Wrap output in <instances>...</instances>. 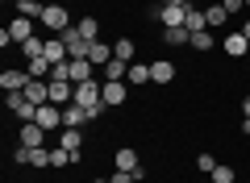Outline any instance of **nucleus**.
I'll return each instance as SVG.
<instances>
[{
	"label": "nucleus",
	"mask_w": 250,
	"mask_h": 183,
	"mask_svg": "<svg viewBox=\"0 0 250 183\" xmlns=\"http://www.w3.org/2000/svg\"><path fill=\"white\" fill-rule=\"evenodd\" d=\"M59 146H62V150H71V154H80L83 133H80V129H62V133H59Z\"/></svg>",
	"instance_id": "4be33fe9"
},
{
	"label": "nucleus",
	"mask_w": 250,
	"mask_h": 183,
	"mask_svg": "<svg viewBox=\"0 0 250 183\" xmlns=\"http://www.w3.org/2000/svg\"><path fill=\"white\" fill-rule=\"evenodd\" d=\"M88 59H92V62H96V67H108V62H113V59H117V54H113V50H108V42H92V50H88Z\"/></svg>",
	"instance_id": "aec40b11"
},
{
	"label": "nucleus",
	"mask_w": 250,
	"mask_h": 183,
	"mask_svg": "<svg viewBox=\"0 0 250 183\" xmlns=\"http://www.w3.org/2000/svg\"><path fill=\"white\" fill-rule=\"evenodd\" d=\"M46 129H42V125H38V121H29V125H21V138H17V146H29V150H34V146H46Z\"/></svg>",
	"instance_id": "f8f14e48"
},
{
	"label": "nucleus",
	"mask_w": 250,
	"mask_h": 183,
	"mask_svg": "<svg viewBox=\"0 0 250 183\" xmlns=\"http://www.w3.org/2000/svg\"><path fill=\"white\" fill-rule=\"evenodd\" d=\"M175 79V62L171 59H154L150 62V83H171Z\"/></svg>",
	"instance_id": "ddd939ff"
},
{
	"label": "nucleus",
	"mask_w": 250,
	"mask_h": 183,
	"mask_svg": "<svg viewBox=\"0 0 250 183\" xmlns=\"http://www.w3.org/2000/svg\"><path fill=\"white\" fill-rule=\"evenodd\" d=\"M242 121H250V96H242Z\"/></svg>",
	"instance_id": "473e14b6"
},
{
	"label": "nucleus",
	"mask_w": 250,
	"mask_h": 183,
	"mask_svg": "<svg viewBox=\"0 0 250 183\" xmlns=\"http://www.w3.org/2000/svg\"><path fill=\"white\" fill-rule=\"evenodd\" d=\"M59 38H62V46H67V54H71V59H88L92 42H88V38H83L80 29H75V25H67V29H62Z\"/></svg>",
	"instance_id": "20e7f679"
},
{
	"label": "nucleus",
	"mask_w": 250,
	"mask_h": 183,
	"mask_svg": "<svg viewBox=\"0 0 250 183\" xmlns=\"http://www.w3.org/2000/svg\"><path fill=\"white\" fill-rule=\"evenodd\" d=\"M104 71V79H125V71H129V62H121V59H113L108 67H100Z\"/></svg>",
	"instance_id": "cd10ccee"
},
{
	"label": "nucleus",
	"mask_w": 250,
	"mask_h": 183,
	"mask_svg": "<svg viewBox=\"0 0 250 183\" xmlns=\"http://www.w3.org/2000/svg\"><path fill=\"white\" fill-rule=\"evenodd\" d=\"M88 121H92V113L83 104H75V100L62 108V129H80V125H88Z\"/></svg>",
	"instance_id": "0eeeda50"
},
{
	"label": "nucleus",
	"mask_w": 250,
	"mask_h": 183,
	"mask_svg": "<svg viewBox=\"0 0 250 183\" xmlns=\"http://www.w3.org/2000/svg\"><path fill=\"white\" fill-rule=\"evenodd\" d=\"M108 183H138V179L129 171H113V179H108Z\"/></svg>",
	"instance_id": "7c9ffc66"
},
{
	"label": "nucleus",
	"mask_w": 250,
	"mask_h": 183,
	"mask_svg": "<svg viewBox=\"0 0 250 183\" xmlns=\"http://www.w3.org/2000/svg\"><path fill=\"white\" fill-rule=\"evenodd\" d=\"M113 166H117V171H129V175H134L138 166H142V158H138V150L121 146V150H117V154H113Z\"/></svg>",
	"instance_id": "9b49d317"
},
{
	"label": "nucleus",
	"mask_w": 250,
	"mask_h": 183,
	"mask_svg": "<svg viewBox=\"0 0 250 183\" xmlns=\"http://www.w3.org/2000/svg\"><path fill=\"white\" fill-rule=\"evenodd\" d=\"M38 125H42V129H59L62 125V108L59 104H42L38 108Z\"/></svg>",
	"instance_id": "2eb2a0df"
},
{
	"label": "nucleus",
	"mask_w": 250,
	"mask_h": 183,
	"mask_svg": "<svg viewBox=\"0 0 250 183\" xmlns=\"http://www.w3.org/2000/svg\"><path fill=\"white\" fill-rule=\"evenodd\" d=\"M242 38H246V42H250V21H242Z\"/></svg>",
	"instance_id": "72a5a7b5"
},
{
	"label": "nucleus",
	"mask_w": 250,
	"mask_h": 183,
	"mask_svg": "<svg viewBox=\"0 0 250 183\" xmlns=\"http://www.w3.org/2000/svg\"><path fill=\"white\" fill-rule=\"evenodd\" d=\"M25 83H29V71H21V67H9L0 75V87L4 92H25Z\"/></svg>",
	"instance_id": "1a4fd4ad"
},
{
	"label": "nucleus",
	"mask_w": 250,
	"mask_h": 183,
	"mask_svg": "<svg viewBox=\"0 0 250 183\" xmlns=\"http://www.w3.org/2000/svg\"><path fill=\"white\" fill-rule=\"evenodd\" d=\"M163 42L167 46H192V29L188 25H167L163 29Z\"/></svg>",
	"instance_id": "dca6fc26"
},
{
	"label": "nucleus",
	"mask_w": 250,
	"mask_h": 183,
	"mask_svg": "<svg viewBox=\"0 0 250 183\" xmlns=\"http://www.w3.org/2000/svg\"><path fill=\"white\" fill-rule=\"evenodd\" d=\"M125 83H134V87L150 83V62H129V71H125Z\"/></svg>",
	"instance_id": "a211bd4d"
},
{
	"label": "nucleus",
	"mask_w": 250,
	"mask_h": 183,
	"mask_svg": "<svg viewBox=\"0 0 250 183\" xmlns=\"http://www.w3.org/2000/svg\"><path fill=\"white\" fill-rule=\"evenodd\" d=\"M29 38H38V21H29V17H13L9 29H0V46H4V50L29 42Z\"/></svg>",
	"instance_id": "f03ea898"
},
{
	"label": "nucleus",
	"mask_w": 250,
	"mask_h": 183,
	"mask_svg": "<svg viewBox=\"0 0 250 183\" xmlns=\"http://www.w3.org/2000/svg\"><path fill=\"white\" fill-rule=\"evenodd\" d=\"M221 50L229 54V59H250V42H246V38H242V34H225Z\"/></svg>",
	"instance_id": "9d476101"
},
{
	"label": "nucleus",
	"mask_w": 250,
	"mask_h": 183,
	"mask_svg": "<svg viewBox=\"0 0 250 183\" xmlns=\"http://www.w3.org/2000/svg\"><path fill=\"white\" fill-rule=\"evenodd\" d=\"M46 4L42 0H17V17H29V21H42Z\"/></svg>",
	"instance_id": "6ab92c4d"
},
{
	"label": "nucleus",
	"mask_w": 250,
	"mask_h": 183,
	"mask_svg": "<svg viewBox=\"0 0 250 183\" xmlns=\"http://www.w3.org/2000/svg\"><path fill=\"white\" fill-rule=\"evenodd\" d=\"M75 104H83L92 113V121H96L104 113V79H83V83H75Z\"/></svg>",
	"instance_id": "f257e3e1"
},
{
	"label": "nucleus",
	"mask_w": 250,
	"mask_h": 183,
	"mask_svg": "<svg viewBox=\"0 0 250 183\" xmlns=\"http://www.w3.org/2000/svg\"><path fill=\"white\" fill-rule=\"evenodd\" d=\"M125 96H129V83L125 79H104V108L125 104Z\"/></svg>",
	"instance_id": "423d86ee"
},
{
	"label": "nucleus",
	"mask_w": 250,
	"mask_h": 183,
	"mask_svg": "<svg viewBox=\"0 0 250 183\" xmlns=\"http://www.w3.org/2000/svg\"><path fill=\"white\" fill-rule=\"evenodd\" d=\"M225 17H229V13H225V4H208V9H205L208 29H213V25H225Z\"/></svg>",
	"instance_id": "a878e982"
},
{
	"label": "nucleus",
	"mask_w": 250,
	"mask_h": 183,
	"mask_svg": "<svg viewBox=\"0 0 250 183\" xmlns=\"http://www.w3.org/2000/svg\"><path fill=\"white\" fill-rule=\"evenodd\" d=\"M154 17L163 21V29H167V25H188V9H179V4H159Z\"/></svg>",
	"instance_id": "6e6552de"
},
{
	"label": "nucleus",
	"mask_w": 250,
	"mask_h": 183,
	"mask_svg": "<svg viewBox=\"0 0 250 183\" xmlns=\"http://www.w3.org/2000/svg\"><path fill=\"white\" fill-rule=\"evenodd\" d=\"M75 29H80V34L88 38V42H100V21H96V17H83Z\"/></svg>",
	"instance_id": "393cba45"
},
{
	"label": "nucleus",
	"mask_w": 250,
	"mask_h": 183,
	"mask_svg": "<svg viewBox=\"0 0 250 183\" xmlns=\"http://www.w3.org/2000/svg\"><path fill=\"white\" fill-rule=\"evenodd\" d=\"M188 29H192V34L208 29V21H205V9H196V4H188Z\"/></svg>",
	"instance_id": "5701e85b"
},
{
	"label": "nucleus",
	"mask_w": 250,
	"mask_h": 183,
	"mask_svg": "<svg viewBox=\"0 0 250 183\" xmlns=\"http://www.w3.org/2000/svg\"><path fill=\"white\" fill-rule=\"evenodd\" d=\"M208 179H213V183H233V179H238V171H233V166H225V163H217V171L208 175Z\"/></svg>",
	"instance_id": "bb28decb"
},
{
	"label": "nucleus",
	"mask_w": 250,
	"mask_h": 183,
	"mask_svg": "<svg viewBox=\"0 0 250 183\" xmlns=\"http://www.w3.org/2000/svg\"><path fill=\"white\" fill-rule=\"evenodd\" d=\"M25 96L34 104H50V79H29L25 83Z\"/></svg>",
	"instance_id": "4468645a"
},
{
	"label": "nucleus",
	"mask_w": 250,
	"mask_h": 183,
	"mask_svg": "<svg viewBox=\"0 0 250 183\" xmlns=\"http://www.w3.org/2000/svg\"><path fill=\"white\" fill-rule=\"evenodd\" d=\"M221 4H225V13H238L242 4H246V0H221Z\"/></svg>",
	"instance_id": "2f4dec72"
},
{
	"label": "nucleus",
	"mask_w": 250,
	"mask_h": 183,
	"mask_svg": "<svg viewBox=\"0 0 250 183\" xmlns=\"http://www.w3.org/2000/svg\"><path fill=\"white\" fill-rule=\"evenodd\" d=\"M83 79H96V62L92 59H71V83H83Z\"/></svg>",
	"instance_id": "f3484780"
},
{
	"label": "nucleus",
	"mask_w": 250,
	"mask_h": 183,
	"mask_svg": "<svg viewBox=\"0 0 250 183\" xmlns=\"http://www.w3.org/2000/svg\"><path fill=\"white\" fill-rule=\"evenodd\" d=\"M13 163H29V166H50V150L46 146H17L13 150Z\"/></svg>",
	"instance_id": "39448f33"
},
{
	"label": "nucleus",
	"mask_w": 250,
	"mask_h": 183,
	"mask_svg": "<svg viewBox=\"0 0 250 183\" xmlns=\"http://www.w3.org/2000/svg\"><path fill=\"white\" fill-rule=\"evenodd\" d=\"M113 54H117L121 62H134V54H138L134 38H117V42H113Z\"/></svg>",
	"instance_id": "412c9836"
},
{
	"label": "nucleus",
	"mask_w": 250,
	"mask_h": 183,
	"mask_svg": "<svg viewBox=\"0 0 250 183\" xmlns=\"http://www.w3.org/2000/svg\"><path fill=\"white\" fill-rule=\"evenodd\" d=\"M192 50H213V29H200V34H192Z\"/></svg>",
	"instance_id": "c85d7f7f"
},
{
	"label": "nucleus",
	"mask_w": 250,
	"mask_h": 183,
	"mask_svg": "<svg viewBox=\"0 0 250 183\" xmlns=\"http://www.w3.org/2000/svg\"><path fill=\"white\" fill-rule=\"evenodd\" d=\"M42 29H50V34H62V29L71 25V13L62 9V4H46V13H42V21H38Z\"/></svg>",
	"instance_id": "7ed1b4c3"
},
{
	"label": "nucleus",
	"mask_w": 250,
	"mask_h": 183,
	"mask_svg": "<svg viewBox=\"0 0 250 183\" xmlns=\"http://www.w3.org/2000/svg\"><path fill=\"white\" fill-rule=\"evenodd\" d=\"M196 166H200L205 175H213V171H217V158H213V154H200V158H196Z\"/></svg>",
	"instance_id": "c756f323"
},
{
	"label": "nucleus",
	"mask_w": 250,
	"mask_h": 183,
	"mask_svg": "<svg viewBox=\"0 0 250 183\" xmlns=\"http://www.w3.org/2000/svg\"><path fill=\"white\" fill-rule=\"evenodd\" d=\"M80 154H71V150H62V146H50V166H71Z\"/></svg>",
	"instance_id": "b1692460"
}]
</instances>
